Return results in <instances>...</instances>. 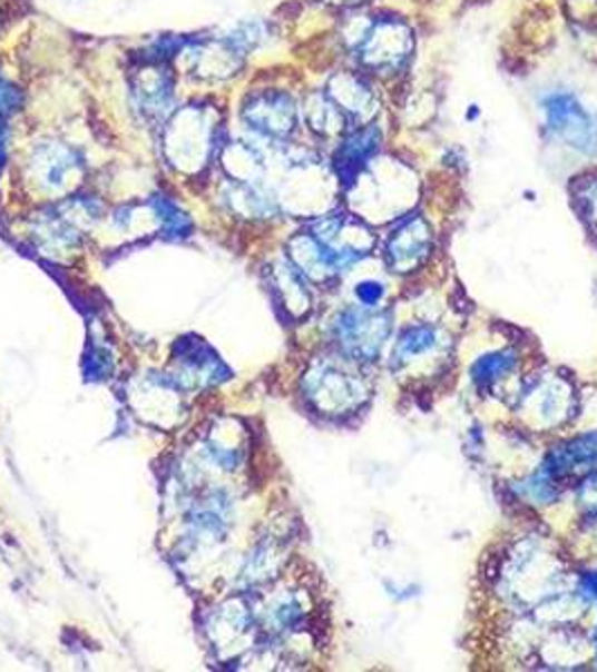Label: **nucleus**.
Wrapping results in <instances>:
<instances>
[{
  "label": "nucleus",
  "instance_id": "nucleus-17",
  "mask_svg": "<svg viewBox=\"0 0 597 672\" xmlns=\"http://www.w3.org/2000/svg\"><path fill=\"white\" fill-rule=\"evenodd\" d=\"M21 101H23L21 90L14 83L0 77V161H3V157H6L10 117L21 108Z\"/></svg>",
  "mask_w": 597,
  "mask_h": 672
},
{
  "label": "nucleus",
  "instance_id": "nucleus-3",
  "mask_svg": "<svg viewBox=\"0 0 597 672\" xmlns=\"http://www.w3.org/2000/svg\"><path fill=\"white\" fill-rule=\"evenodd\" d=\"M133 108L146 123H165L176 106V77L167 63L141 61L130 75Z\"/></svg>",
  "mask_w": 597,
  "mask_h": 672
},
{
  "label": "nucleus",
  "instance_id": "nucleus-19",
  "mask_svg": "<svg viewBox=\"0 0 597 672\" xmlns=\"http://www.w3.org/2000/svg\"><path fill=\"white\" fill-rule=\"evenodd\" d=\"M355 294H358V298H360L362 305L373 307V305H378V303L382 300L384 287H382L380 283H375V280H366V283H360V285H358Z\"/></svg>",
  "mask_w": 597,
  "mask_h": 672
},
{
  "label": "nucleus",
  "instance_id": "nucleus-5",
  "mask_svg": "<svg viewBox=\"0 0 597 672\" xmlns=\"http://www.w3.org/2000/svg\"><path fill=\"white\" fill-rule=\"evenodd\" d=\"M241 119L254 132L270 139H285L296 128V101L285 90H258L247 95Z\"/></svg>",
  "mask_w": 597,
  "mask_h": 672
},
{
  "label": "nucleus",
  "instance_id": "nucleus-1",
  "mask_svg": "<svg viewBox=\"0 0 597 672\" xmlns=\"http://www.w3.org/2000/svg\"><path fill=\"white\" fill-rule=\"evenodd\" d=\"M346 43L360 66L378 77H393L407 68L413 55V32L400 19H358L346 30Z\"/></svg>",
  "mask_w": 597,
  "mask_h": 672
},
{
  "label": "nucleus",
  "instance_id": "nucleus-13",
  "mask_svg": "<svg viewBox=\"0 0 597 672\" xmlns=\"http://www.w3.org/2000/svg\"><path fill=\"white\" fill-rule=\"evenodd\" d=\"M306 121L322 137H335V135L344 132L349 126L346 115L340 110V106L326 92H315L309 97Z\"/></svg>",
  "mask_w": 597,
  "mask_h": 672
},
{
  "label": "nucleus",
  "instance_id": "nucleus-21",
  "mask_svg": "<svg viewBox=\"0 0 597 672\" xmlns=\"http://www.w3.org/2000/svg\"><path fill=\"white\" fill-rule=\"evenodd\" d=\"M331 3H337V6H360V3H364V0H331Z\"/></svg>",
  "mask_w": 597,
  "mask_h": 672
},
{
  "label": "nucleus",
  "instance_id": "nucleus-2",
  "mask_svg": "<svg viewBox=\"0 0 597 672\" xmlns=\"http://www.w3.org/2000/svg\"><path fill=\"white\" fill-rule=\"evenodd\" d=\"M221 121L212 108L189 106L172 117L165 130L169 159L180 168H200L216 152Z\"/></svg>",
  "mask_w": 597,
  "mask_h": 672
},
{
  "label": "nucleus",
  "instance_id": "nucleus-10",
  "mask_svg": "<svg viewBox=\"0 0 597 672\" xmlns=\"http://www.w3.org/2000/svg\"><path fill=\"white\" fill-rule=\"evenodd\" d=\"M380 146H382V130L375 123H366L349 132L335 155L340 178L349 185L355 182V178L364 171L371 157L380 150Z\"/></svg>",
  "mask_w": 597,
  "mask_h": 672
},
{
  "label": "nucleus",
  "instance_id": "nucleus-9",
  "mask_svg": "<svg viewBox=\"0 0 597 672\" xmlns=\"http://www.w3.org/2000/svg\"><path fill=\"white\" fill-rule=\"evenodd\" d=\"M431 231L420 216L407 218L386 243V260L393 271H411L429 254Z\"/></svg>",
  "mask_w": 597,
  "mask_h": 672
},
{
  "label": "nucleus",
  "instance_id": "nucleus-11",
  "mask_svg": "<svg viewBox=\"0 0 597 672\" xmlns=\"http://www.w3.org/2000/svg\"><path fill=\"white\" fill-rule=\"evenodd\" d=\"M593 466H597V433H586L581 437H575L557 446L555 451H550L541 468L557 480L579 468H593Z\"/></svg>",
  "mask_w": 597,
  "mask_h": 672
},
{
  "label": "nucleus",
  "instance_id": "nucleus-6",
  "mask_svg": "<svg viewBox=\"0 0 597 672\" xmlns=\"http://www.w3.org/2000/svg\"><path fill=\"white\" fill-rule=\"evenodd\" d=\"M84 168L81 155L66 144L46 141L32 150V171L46 189H63Z\"/></svg>",
  "mask_w": 597,
  "mask_h": 672
},
{
  "label": "nucleus",
  "instance_id": "nucleus-15",
  "mask_svg": "<svg viewBox=\"0 0 597 672\" xmlns=\"http://www.w3.org/2000/svg\"><path fill=\"white\" fill-rule=\"evenodd\" d=\"M438 346V329L431 325H409L400 332L395 344V362H411L422 357Z\"/></svg>",
  "mask_w": 597,
  "mask_h": 672
},
{
  "label": "nucleus",
  "instance_id": "nucleus-14",
  "mask_svg": "<svg viewBox=\"0 0 597 672\" xmlns=\"http://www.w3.org/2000/svg\"><path fill=\"white\" fill-rule=\"evenodd\" d=\"M519 359L512 350H497V353H490V355H483L479 357L472 368H470V375H472V382L488 391L492 386H497L499 382H503L508 375L515 373Z\"/></svg>",
  "mask_w": 597,
  "mask_h": 672
},
{
  "label": "nucleus",
  "instance_id": "nucleus-12",
  "mask_svg": "<svg viewBox=\"0 0 597 672\" xmlns=\"http://www.w3.org/2000/svg\"><path fill=\"white\" fill-rule=\"evenodd\" d=\"M311 395L324 406V408H349L360 395L358 386L353 379L337 370H322L313 375V386Z\"/></svg>",
  "mask_w": 597,
  "mask_h": 672
},
{
  "label": "nucleus",
  "instance_id": "nucleus-7",
  "mask_svg": "<svg viewBox=\"0 0 597 672\" xmlns=\"http://www.w3.org/2000/svg\"><path fill=\"white\" fill-rule=\"evenodd\" d=\"M326 95L340 106L349 121H364L378 115V95L358 72H337L331 77Z\"/></svg>",
  "mask_w": 597,
  "mask_h": 672
},
{
  "label": "nucleus",
  "instance_id": "nucleus-8",
  "mask_svg": "<svg viewBox=\"0 0 597 672\" xmlns=\"http://www.w3.org/2000/svg\"><path fill=\"white\" fill-rule=\"evenodd\" d=\"M386 332L389 323H384L382 316H373L366 312L349 309L337 320V336L342 346L360 359L378 355Z\"/></svg>",
  "mask_w": 597,
  "mask_h": 672
},
{
  "label": "nucleus",
  "instance_id": "nucleus-18",
  "mask_svg": "<svg viewBox=\"0 0 597 672\" xmlns=\"http://www.w3.org/2000/svg\"><path fill=\"white\" fill-rule=\"evenodd\" d=\"M158 218L163 220V227L172 234H183L189 229V218L169 200H156Z\"/></svg>",
  "mask_w": 597,
  "mask_h": 672
},
{
  "label": "nucleus",
  "instance_id": "nucleus-4",
  "mask_svg": "<svg viewBox=\"0 0 597 672\" xmlns=\"http://www.w3.org/2000/svg\"><path fill=\"white\" fill-rule=\"evenodd\" d=\"M541 106L546 126L555 137L579 152L597 150V121L570 92H550Z\"/></svg>",
  "mask_w": 597,
  "mask_h": 672
},
{
  "label": "nucleus",
  "instance_id": "nucleus-20",
  "mask_svg": "<svg viewBox=\"0 0 597 672\" xmlns=\"http://www.w3.org/2000/svg\"><path fill=\"white\" fill-rule=\"evenodd\" d=\"M581 594L597 603V572H588L581 576Z\"/></svg>",
  "mask_w": 597,
  "mask_h": 672
},
{
  "label": "nucleus",
  "instance_id": "nucleus-16",
  "mask_svg": "<svg viewBox=\"0 0 597 672\" xmlns=\"http://www.w3.org/2000/svg\"><path fill=\"white\" fill-rule=\"evenodd\" d=\"M223 39L236 55L245 57L267 39V28H265V23H258V21H245V23H238L234 30H229V34H225Z\"/></svg>",
  "mask_w": 597,
  "mask_h": 672
}]
</instances>
